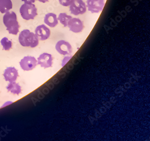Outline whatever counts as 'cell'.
<instances>
[{
    "label": "cell",
    "instance_id": "1",
    "mask_svg": "<svg viewBox=\"0 0 150 141\" xmlns=\"http://www.w3.org/2000/svg\"><path fill=\"white\" fill-rule=\"evenodd\" d=\"M17 20L16 15L13 11L7 12L3 16V23L10 34L16 35L19 32L20 25Z\"/></svg>",
    "mask_w": 150,
    "mask_h": 141
},
{
    "label": "cell",
    "instance_id": "2",
    "mask_svg": "<svg viewBox=\"0 0 150 141\" xmlns=\"http://www.w3.org/2000/svg\"><path fill=\"white\" fill-rule=\"evenodd\" d=\"M20 44L23 47L34 48L38 45L39 40L36 35L29 30H23L21 32L19 36Z\"/></svg>",
    "mask_w": 150,
    "mask_h": 141
},
{
    "label": "cell",
    "instance_id": "3",
    "mask_svg": "<svg viewBox=\"0 0 150 141\" xmlns=\"http://www.w3.org/2000/svg\"><path fill=\"white\" fill-rule=\"evenodd\" d=\"M20 14L23 20H33L38 15L37 9L33 4L25 3L20 8Z\"/></svg>",
    "mask_w": 150,
    "mask_h": 141
},
{
    "label": "cell",
    "instance_id": "4",
    "mask_svg": "<svg viewBox=\"0 0 150 141\" xmlns=\"http://www.w3.org/2000/svg\"><path fill=\"white\" fill-rule=\"evenodd\" d=\"M69 11L74 15H83L87 10V6L83 0H72L69 5Z\"/></svg>",
    "mask_w": 150,
    "mask_h": 141
},
{
    "label": "cell",
    "instance_id": "5",
    "mask_svg": "<svg viewBox=\"0 0 150 141\" xmlns=\"http://www.w3.org/2000/svg\"><path fill=\"white\" fill-rule=\"evenodd\" d=\"M88 10L92 13H98L103 10L105 6V0H87Z\"/></svg>",
    "mask_w": 150,
    "mask_h": 141
},
{
    "label": "cell",
    "instance_id": "6",
    "mask_svg": "<svg viewBox=\"0 0 150 141\" xmlns=\"http://www.w3.org/2000/svg\"><path fill=\"white\" fill-rule=\"evenodd\" d=\"M21 68L25 71H30L33 70L38 65V61L35 57L32 56H26L23 57L20 62Z\"/></svg>",
    "mask_w": 150,
    "mask_h": 141
},
{
    "label": "cell",
    "instance_id": "7",
    "mask_svg": "<svg viewBox=\"0 0 150 141\" xmlns=\"http://www.w3.org/2000/svg\"><path fill=\"white\" fill-rule=\"evenodd\" d=\"M55 48L57 52L61 55H70L73 52L72 47L70 43L64 40L58 41L56 44Z\"/></svg>",
    "mask_w": 150,
    "mask_h": 141
},
{
    "label": "cell",
    "instance_id": "8",
    "mask_svg": "<svg viewBox=\"0 0 150 141\" xmlns=\"http://www.w3.org/2000/svg\"><path fill=\"white\" fill-rule=\"evenodd\" d=\"M67 26L70 31L75 33L82 32L84 28L83 22L79 18L76 17L71 18L68 23Z\"/></svg>",
    "mask_w": 150,
    "mask_h": 141
},
{
    "label": "cell",
    "instance_id": "9",
    "mask_svg": "<svg viewBox=\"0 0 150 141\" xmlns=\"http://www.w3.org/2000/svg\"><path fill=\"white\" fill-rule=\"evenodd\" d=\"M52 55L49 53H44L41 54L38 58V65H40L44 69L52 67L53 64Z\"/></svg>",
    "mask_w": 150,
    "mask_h": 141
},
{
    "label": "cell",
    "instance_id": "10",
    "mask_svg": "<svg viewBox=\"0 0 150 141\" xmlns=\"http://www.w3.org/2000/svg\"><path fill=\"white\" fill-rule=\"evenodd\" d=\"M35 32L38 40L41 41L47 40L51 34L50 29L44 24L38 26L35 29Z\"/></svg>",
    "mask_w": 150,
    "mask_h": 141
},
{
    "label": "cell",
    "instance_id": "11",
    "mask_svg": "<svg viewBox=\"0 0 150 141\" xmlns=\"http://www.w3.org/2000/svg\"><path fill=\"white\" fill-rule=\"evenodd\" d=\"M18 76V70L14 67H9L6 68L3 73L5 80L9 82L16 81Z\"/></svg>",
    "mask_w": 150,
    "mask_h": 141
},
{
    "label": "cell",
    "instance_id": "12",
    "mask_svg": "<svg viewBox=\"0 0 150 141\" xmlns=\"http://www.w3.org/2000/svg\"><path fill=\"white\" fill-rule=\"evenodd\" d=\"M44 23L51 27H55L58 24L57 15L54 13L47 14L44 17Z\"/></svg>",
    "mask_w": 150,
    "mask_h": 141
},
{
    "label": "cell",
    "instance_id": "13",
    "mask_svg": "<svg viewBox=\"0 0 150 141\" xmlns=\"http://www.w3.org/2000/svg\"><path fill=\"white\" fill-rule=\"evenodd\" d=\"M6 89L8 91L14 95H19L22 91L21 87L16 81L10 82L6 87Z\"/></svg>",
    "mask_w": 150,
    "mask_h": 141
},
{
    "label": "cell",
    "instance_id": "14",
    "mask_svg": "<svg viewBox=\"0 0 150 141\" xmlns=\"http://www.w3.org/2000/svg\"><path fill=\"white\" fill-rule=\"evenodd\" d=\"M12 8L11 0H0V12L2 14L6 13Z\"/></svg>",
    "mask_w": 150,
    "mask_h": 141
},
{
    "label": "cell",
    "instance_id": "15",
    "mask_svg": "<svg viewBox=\"0 0 150 141\" xmlns=\"http://www.w3.org/2000/svg\"><path fill=\"white\" fill-rule=\"evenodd\" d=\"M72 17L68 15L66 13H60L58 17V20L59 21L61 24H62L64 27H67L68 26V23Z\"/></svg>",
    "mask_w": 150,
    "mask_h": 141
},
{
    "label": "cell",
    "instance_id": "16",
    "mask_svg": "<svg viewBox=\"0 0 150 141\" xmlns=\"http://www.w3.org/2000/svg\"><path fill=\"white\" fill-rule=\"evenodd\" d=\"M1 44L3 46V50L9 51L12 47V43L11 41L9 40L6 37H4L1 39Z\"/></svg>",
    "mask_w": 150,
    "mask_h": 141
},
{
    "label": "cell",
    "instance_id": "17",
    "mask_svg": "<svg viewBox=\"0 0 150 141\" xmlns=\"http://www.w3.org/2000/svg\"><path fill=\"white\" fill-rule=\"evenodd\" d=\"M71 1L72 0H59L60 4L65 7H67L69 6Z\"/></svg>",
    "mask_w": 150,
    "mask_h": 141
},
{
    "label": "cell",
    "instance_id": "18",
    "mask_svg": "<svg viewBox=\"0 0 150 141\" xmlns=\"http://www.w3.org/2000/svg\"><path fill=\"white\" fill-rule=\"evenodd\" d=\"M22 1L27 4H33L35 2V0H22Z\"/></svg>",
    "mask_w": 150,
    "mask_h": 141
},
{
    "label": "cell",
    "instance_id": "19",
    "mask_svg": "<svg viewBox=\"0 0 150 141\" xmlns=\"http://www.w3.org/2000/svg\"><path fill=\"white\" fill-rule=\"evenodd\" d=\"M40 2H42V3H46V2H48L49 1V0H37Z\"/></svg>",
    "mask_w": 150,
    "mask_h": 141
}]
</instances>
